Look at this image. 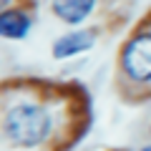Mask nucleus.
<instances>
[{
	"label": "nucleus",
	"mask_w": 151,
	"mask_h": 151,
	"mask_svg": "<svg viewBox=\"0 0 151 151\" xmlns=\"http://www.w3.org/2000/svg\"><path fill=\"white\" fill-rule=\"evenodd\" d=\"M121 65L134 81H151V33H141L126 43L124 53H121Z\"/></svg>",
	"instance_id": "obj_2"
},
{
	"label": "nucleus",
	"mask_w": 151,
	"mask_h": 151,
	"mask_svg": "<svg viewBox=\"0 0 151 151\" xmlns=\"http://www.w3.org/2000/svg\"><path fill=\"white\" fill-rule=\"evenodd\" d=\"M141 151H151V146H146V149H141Z\"/></svg>",
	"instance_id": "obj_7"
},
{
	"label": "nucleus",
	"mask_w": 151,
	"mask_h": 151,
	"mask_svg": "<svg viewBox=\"0 0 151 151\" xmlns=\"http://www.w3.org/2000/svg\"><path fill=\"white\" fill-rule=\"evenodd\" d=\"M8 3H10V0H0V10H3V8H5Z\"/></svg>",
	"instance_id": "obj_6"
},
{
	"label": "nucleus",
	"mask_w": 151,
	"mask_h": 151,
	"mask_svg": "<svg viewBox=\"0 0 151 151\" xmlns=\"http://www.w3.org/2000/svg\"><path fill=\"white\" fill-rule=\"evenodd\" d=\"M50 131V113L40 103H18L5 116V136L15 146H38Z\"/></svg>",
	"instance_id": "obj_1"
},
{
	"label": "nucleus",
	"mask_w": 151,
	"mask_h": 151,
	"mask_svg": "<svg viewBox=\"0 0 151 151\" xmlns=\"http://www.w3.org/2000/svg\"><path fill=\"white\" fill-rule=\"evenodd\" d=\"M93 8H96V0H53V13L70 25L86 20L93 13Z\"/></svg>",
	"instance_id": "obj_4"
},
{
	"label": "nucleus",
	"mask_w": 151,
	"mask_h": 151,
	"mask_svg": "<svg viewBox=\"0 0 151 151\" xmlns=\"http://www.w3.org/2000/svg\"><path fill=\"white\" fill-rule=\"evenodd\" d=\"M91 45H93V33H86V30L65 33L53 43V55L55 58H73V55L88 50Z\"/></svg>",
	"instance_id": "obj_3"
},
{
	"label": "nucleus",
	"mask_w": 151,
	"mask_h": 151,
	"mask_svg": "<svg viewBox=\"0 0 151 151\" xmlns=\"http://www.w3.org/2000/svg\"><path fill=\"white\" fill-rule=\"evenodd\" d=\"M30 30V18L23 10H0V35L18 40V38H25Z\"/></svg>",
	"instance_id": "obj_5"
}]
</instances>
